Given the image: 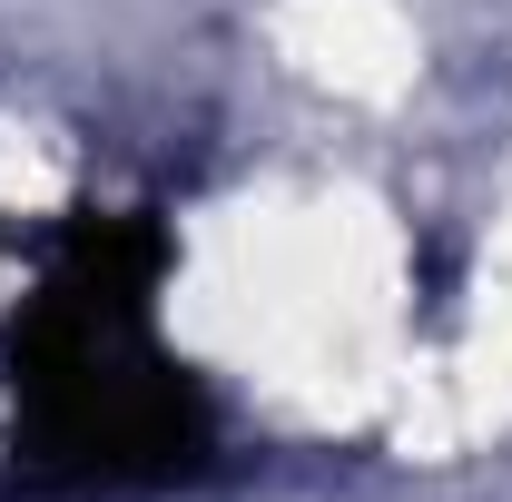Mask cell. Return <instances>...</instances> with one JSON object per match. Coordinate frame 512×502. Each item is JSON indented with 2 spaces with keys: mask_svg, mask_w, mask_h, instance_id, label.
I'll use <instances>...</instances> for the list:
<instances>
[{
  "mask_svg": "<svg viewBox=\"0 0 512 502\" xmlns=\"http://www.w3.org/2000/svg\"><path fill=\"white\" fill-rule=\"evenodd\" d=\"M10 404L60 483H178L207 463L217 414L158 335V237L99 217L50 247L10 325Z\"/></svg>",
  "mask_w": 512,
  "mask_h": 502,
  "instance_id": "cell-1",
  "label": "cell"
}]
</instances>
